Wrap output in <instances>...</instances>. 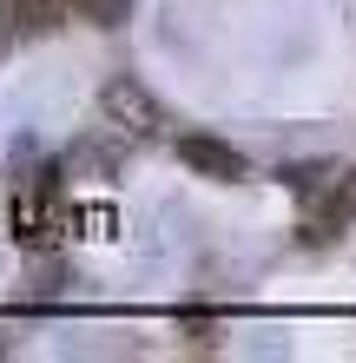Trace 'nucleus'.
I'll list each match as a JSON object with an SVG mask.
<instances>
[{
	"label": "nucleus",
	"mask_w": 356,
	"mask_h": 363,
	"mask_svg": "<svg viewBox=\"0 0 356 363\" xmlns=\"http://www.w3.org/2000/svg\"><path fill=\"white\" fill-rule=\"evenodd\" d=\"M178 159L192 165L198 179H218V185L244 179V152H238V145H224V139H212V133H185L178 139Z\"/></svg>",
	"instance_id": "4"
},
{
	"label": "nucleus",
	"mask_w": 356,
	"mask_h": 363,
	"mask_svg": "<svg viewBox=\"0 0 356 363\" xmlns=\"http://www.w3.org/2000/svg\"><path fill=\"white\" fill-rule=\"evenodd\" d=\"M67 7H73V13H86L93 27H119V20H125V7H132V0H67Z\"/></svg>",
	"instance_id": "7"
},
{
	"label": "nucleus",
	"mask_w": 356,
	"mask_h": 363,
	"mask_svg": "<svg viewBox=\"0 0 356 363\" xmlns=\"http://www.w3.org/2000/svg\"><path fill=\"white\" fill-rule=\"evenodd\" d=\"M73 211H67V185L53 165H27V179L13 172V245L27 251H53L67 238Z\"/></svg>",
	"instance_id": "1"
},
{
	"label": "nucleus",
	"mask_w": 356,
	"mask_h": 363,
	"mask_svg": "<svg viewBox=\"0 0 356 363\" xmlns=\"http://www.w3.org/2000/svg\"><path fill=\"white\" fill-rule=\"evenodd\" d=\"M0 13L13 33H53L67 20V0H0Z\"/></svg>",
	"instance_id": "5"
},
{
	"label": "nucleus",
	"mask_w": 356,
	"mask_h": 363,
	"mask_svg": "<svg viewBox=\"0 0 356 363\" xmlns=\"http://www.w3.org/2000/svg\"><path fill=\"white\" fill-rule=\"evenodd\" d=\"M350 225H356V172L330 179V191L317 199V211L304 218V238H310V245H330V238H343Z\"/></svg>",
	"instance_id": "3"
},
{
	"label": "nucleus",
	"mask_w": 356,
	"mask_h": 363,
	"mask_svg": "<svg viewBox=\"0 0 356 363\" xmlns=\"http://www.w3.org/2000/svg\"><path fill=\"white\" fill-rule=\"evenodd\" d=\"M113 165H119L113 133H106V139H79L73 152H67V172H73V179H113Z\"/></svg>",
	"instance_id": "6"
},
{
	"label": "nucleus",
	"mask_w": 356,
	"mask_h": 363,
	"mask_svg": "<svg viewBox=\"0 0 356 363\" xmlns=\"http://www.w3.org/2000/svg\"><path fill=\"white\" fill-rule=\"evenodd\" d=\"M7 40H13V27H7V13H0V53H7Z\"/></svg>",
	"instance_id": "8"
},
{
	"label": "nucleus",
	"mask_w": 356,
	"mask_h": 363,
	"mask_svg": "<svg viewBox=\"0 0 356 363\" xmlns=\"http://www.w3.org/2000/svg\"><path fill=\"white\" fill-rule=\"evenodd\" d=\"M99 119H106V133L113 139H159V125H165V113H159V99L139 86L132 73H113L106 86H99Z\"/></svg>",
	"instance_id": "2"
}]
</instances>
